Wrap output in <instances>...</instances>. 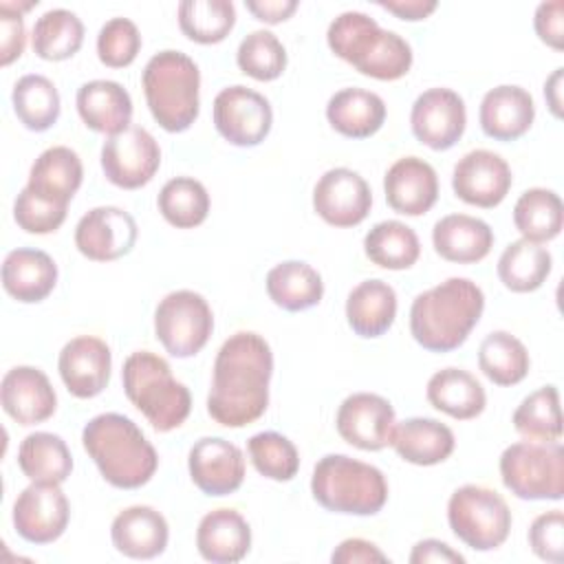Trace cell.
Returning <instances> with one entry per match:
<instances>
[{
    "instance_id": "20",
    "label": "cell",
    "mask_w": 564,
    "mask_h": 564,
    "mask_svg": "<svg viewBox=\"0 0 564 564\" xmlns=\"http://www.w3.org/2000/svg\"><path fill=\"white\" fill-rule=\"evenodd\" d=\"M112 352L108 344L93 335H79L64 344L57 359L66 390L77 399L97 397L110 381Z\"/></svg>"
},
{
    "instance_id": "44",
    "label": "cell",
    "mask_w": 564,
    "mask_h": 564,
    "mask_svg": "<svg viewBox=\"0 0 564 564\" xmlns=\"http://www.w3.org/2000/svg\"><path fill=\"white\" fill-rule=\"evenodd\" d=\"M234 24L236 7L229 0H183L178 4V26L192 42L218 44Z\"/></svg>"
},
{
    "instance_id": "22",
    "label": "cell",
    "mask_w": 564,
    "mask_h": 564,
    "mask_svg": "<svg viewBox=\"0 0 564 564\" xmlns=\"http://www.w3.org/2000/svg\"><path fill=\"white\" fill-rule=\"evenodd\" d=\"M383 192L397 214L421 216L430 212L438 198L436 170L419 156H403L388 167Z\"/></svg>"
},
{
    "instance_id": "12",
    "label": "cell",
    "mask_w": 564,
    "mask_h": 564,
    "mask_svg": "<svg viewBox=\"0 0 564 564\" xmlns=\"http://www.w3.org/2000/svg\"><path fill=\"white\" fill-rule=\"evenodd\" d=\"M273 110L264 95L247 86L223 88L214 99V126L218 134L238 148H253L267 139Z\"/></svg>"
},
{
    "instance_id": "48",
    "label": "cell",
    "mask_w": 564,
    "mask_h": 564,
    "mask_svg": "<svg viewBox=\"0 0 564 564\" xmlns=\"http://www.w3.org/2000/svg\"><path fill=\"white\" fill-rule=\"evenodd\" d=\"M66 207L24 187L13 203V218L26 234H51L66 220Z\"/></svg>"
},
{
    "instance_id": "14",
    "label": "cell",
    "mask_w": 564,
    "mask_h": 564,
    "mask_svg": "<svg viewBox=\"0 0 564 564\" xmlns=\"http://www.w3.org/2000/svg\"><path fill=\"white\" fill-rule=\"evenodd\" d=\"M139 229L134 218L112 205L86 212L75 227L77 251L95 262H112L132 251Z\"/></svg>"
},
{
    "instance_id": "25",
    "label": "cell",
    "mask_w": 564,
    "mask_h": 564,
    "mask_svg": "<svg viewBox=\"0 0 564 564\" xmlns=\"http://www.w3.org/2000/svg\"><path fill=\"white\" fill-rule=\"evenodd\" d=\"M57 284L55 260L40 249L20 247L7 253L2 262L4 291L24 304L42 302Z\"/></svg>"
},
{
    "instance_id": "33",
    "label": "cell",
    "mask_w": 564,
    "mask_h": 564,
    "mask_svg": "<svg viewBox=\"0 0 564 564\" xmlns=\"http://www.w3.org/2000/svg\"><path fill=\"white\" fill-rule=\"evenodd\" d=\"M397 317V293L383 280H364L359 282L346 300V319L348 326L359 337H379L383 335Z\"/></svg>"
},
{
    "instance_id": "7",
    "label": "cell",
    "mask_w": 564,
    "mask_h": 564,
    "mask_svg": "<svg viewBox=\"0 0 564 564\" xmlns=\"http://www.w3.org/2000/svg\"><path fill=\"white\" fill-rule=\"evenodd\" d=\"M311 494L326 511L375 516L388 500V482L375 465L346 454H326L313 469Z\"/></svg>"
},
{
    "instance_id": "45",
    "label": "cell",
    "mask_w": 564,
    "mask_h": 564,
    "mask_svg": "<svg viewBox=\"0 0 564 564\" xmlns=\"http://www.w3.org/2000/svg\"><path fill=\"white\" fill-rule=\"evenodd\" d=\"M238 68L258 79V82H273L286 68V48L271 31H251L238 46L236 53Z\"/></svg>"
},
{
    "instance_id": "32",
    "label": "cell",
    "mask_w": 564,
    "mask_h": 564,
    "mask_svg": "<svg viewBox=\"0 0 564 564\" xmlns=\"http://www.w3.org/2000/svg\"><path fill=\"white\" fill-rule=\"evenodd\" d=\"M425 397L432 408L458 421L476 419L487 405L485 388L463 368H443L434 372L427 381Z\"/></svg>"
},
{
    "instance_id": "34",
    "label": "cell",
    "mask_w": 564,
    "mask_h": 564,
    "mask_svg": "<svg viewBox=\"0 0 564 564\" xmlns=\"http://www.w3.org/2000/svg\"><path fill=\"white\" fill-rule=\"evenodd\" d=\"M267 293L280 308L297 313L319 304L324 282L311 264L302 260H286L267 273Z\"/></svg>"
},
{
    "instance_id": "36",
    "label": "cell",
    "mask_w": 564,
    "mask_h": 564,
    "mask_svg": "<svg viewBox=\"0 0 564 564\" xmlns=\"http://www.w3.org/2000/svg\"><path fill=\"white\" fill-rule=\"evenodd\" d=\"M553 267L546 247L531 240L511 242L498 258V278L513 293H529L544 284Z\"/></svg>"
},
{
    "instance_id": "4",
    "label": "cell",
    "mask_w": 564,
    "mask_h": 564,
    "mask_svg": "<svg viewBox=\"0 0 564 564\" xmlns=\"http://www.w3.org/2000/svg\"><path fill=\"white\" fill-rule=\"evenodd\" d=\"M326 42L337 57L372 79L394 82L408 75L412 66L410 44L361 11L339 13L328 24Z\"/></svg>"
},
{
    "instance_id": "23",
    "label": "cell",
    "mask_w": 564,
    "mask_h": 564,
    "mask_svg": "<svg viewBox=\"0 0 564 564\" xmlns=\"http://www.w3.org/2000/svg\"><path fill=\"white\" fill-rule=\"evenodd\" d=\"M480 128L496 141L520 139L535 119V104L529 90L502 84L485 93L478 110Z\"/></svg>"
},
{
    "instance_id": "51",
    "label": "cell",
    "mask_w": 564,
    "mask_h": 564,
    "mask_svg": "<svg viewBox=\"0 0 564 564\" xmlns=\"http://www.w3.org/2000/svg\"><path fill=\"white\" fill-rule=\"evenodd\" d=\"M2 18H0V64L9 66L13 59H18L24 51V22H22V13L15 11H7L0 9Z\"/></svg>"
},
{
    "instance_id": "26",
    "label": "cell",
    "mask_w": 564,
    "mask_h": 564,
    "mask_svg": "<svg viewBox=\"0 0 564 564\" xmlns=\"http://www.w3.org/2000/svg\"><path fill=\"white\" fill-rule=\"evenodd\" d=\"M196 546L207 562L234 564L249 553L251 529L236 509H214L198 522Z\"/></svg>"
},
{
    "instance_id": "50",
    "label": "cell",
    "mask_w": 564,
    "mask_h": 564,
    "mask_svg": "<svg viewBox=\"0 0 564 564\" xmlns=\"http://www.w3.org/2000/svg\"><path fill=\"white\" fill-rule=\"evenodd\" d=\"M533 26H535L538 37L546 46L562 51L564 48V2L551 0V2L538 4Z\"/></svg>"
},
{
    "instance_id": "30",
    "label": "cell",
    "mask_w": 564,
    "mask_h": 564,
    "mask_svg": "<svg viewBox=\"0 0 564 564\" xmlns=\"http://www.w3.org/2000/svg\"><path fill=\"white\" fill-rule=\"evenodd\" d=\"M82 178L84 167L77 152L66 145H53L33 161L26 187L53 203L68 205L77 194Z\"/></svg>"
},
{
    "instance_id": "2",
    "label": "cell",
    "mask_w": 564,
    "mask_h": 564,
    "mask_svg": "<svg viewBox=\"0 0 564 564\" xmlns=\"http://www.w3.org/2000/svg\"><path fill=\"white\" fill-rule=\"evenodd\" d=\"M485 308L482 289L467 278H449L410 306V333L430 352H449L465 344Z\"/></svg>"
},
{
    "instance_id": "40",
    "label": "cell",
    "mask_w": 564,
    "mask_h": 564,
    "mask_svg": "<svg viewBox=\"0 0 564 564\" xmlns=\"http://www.w3.org/2000/svg\"><path fill=\"white\" fill-rule=\"evenodd\" d=\"M31 44L35 55L42 59H68L84 44V24L68 9H51L35 20Z\"/></svg>"
},
{
    "instance_id": "18",
    "label": "cell",
    "mask_w": 564,
    "mask_h": 564,
    "mask_svg": "<svg viewBox=\"0 0 564 564\" xmlns=\"http://www.w3.org/2000/svg\"><path fill=\"white\" fill-rule=\"evenodd\" d=\"M509 163L491 150H471L452 172L454 194L467 205L491 209L505 200L511 189Z\"/></svg>"
},
{
    "instance_id": "5",
    "label": "cell",
    "mask_w": 564,
    "mask_h": 564,
    "mask_svg": "<svg viewBox=\"0 0 564 564\" xmlns=\"http://www.w3.org/2000/svg\"><path fill=\"white\" fill-rule=\"evenodd\" d=\"M143 93L154 121L167 132L187 130L200 110V70L181 51H161L143 68Z\"/></svg>"
},
{
    "instance_id": "10",
    "label": "cell",
    "mask_w": 564,
    "mask_h": 564,
    "mask_svg": "<svg viewBox=\"0 0 564 564\" xmlns=\"http://www.w3.org/2000/svg\"><path fill=\"white\" fill-rule=\"evenodd\" d=\"M212 330V308L196 291H172L154 311V335L172 357H194L205 348Z\"/></svg>"
},
{
    "instance_id": "39",
    "label": "cell",
    "mask_w": 564,
    "mask_h": 564,
    "mask_svg": "<svg viewBox=\"0 0 564 564\" xmlns=\"http://www.w3.org/2000/svg\"><path fill=\"white\" fill-rule=\"evenodd\" d=\"M478 366L496 386L520 383L531 366L527 346L507 330L489 333L478 348Z\"/></svg>"
},
{
    "instance_id": "38",
    "label": "cell",
    "mask_w": 564,
    "mask_h": 564,
    "mask_svg": "<svg viewBox=\"0 0 564 564\" xmlns=\"http://www.w3.org/2000/svg\"><path fill=\"white\" fill-rule=\"evenodd\" d=\"M364 251L377 267L410 269L421 256V242L412 227L401 220H381L364 238Z\"/></svg>"
},
{
    "instance_id": "43",
    "label": "cell",
    "mask_w": 564,
    "mask_h": 564,
    "mask_svg": "<svg viewBox=\"0 0 564 564\" xmlns=\"http://www.w3.org/2000/svg\"><path fill=\"white\" fill-rule=\"evenodd\" d=\"M156 205L172 227L192 229L207 218L209 194L200 181L192 176H176L161 187Z\"/></svg>"
},
{
    "instance_id": "55",
    "label": "cell",
    "mask_w": 564,
    "mask_h": 564,
    "mask_svg": "<svg viewBox=\"0 0 564 564\" xmlns=\"http://www.w3.org/2000/svg\"><path fill=\"white\" fill-rule=\"evenodd\" d=\"M377 4L381 9L394 13L397 18L408 20V22L425 20L432 11H436V2L434 0H379Z\"/></svg>"
},
{
    "instance_id": "42",
    "label": "cell",
    "mask_w": 564,
    "mask_h": 564,
    "mask_svg": "<svg viewBox=\"0 0 564 564\" xmlns=\"http://www.w3.org/2000/svg\"><path fill=\"white\" fill-rule=\"evenodd\" d=\"M513 427L527 441L551 443L562 436V412H560V392L555 386H542L513 412Z\"/></svg>"
},
{
    "instance_id": "31",
    "label": "cell",
    "mask_w": 564,
    "mask_h": 564,
    "mask_svg": "<svg viewBox=\"0 0 564 564\" xmlns=\"http://www.w3.org/2000/svg\"><path fill=\"white\" fill-rule=\"evenodd\" d=\"M326 119L335 132L348 139H366L383 126L386 104L377 93L344 88L328 99Z\"/></svg>"
},
{
    "instance_id": "37",
    "label": "cell",
    "mask_w": 564,
    "mask_h": 564,
    "mask_svg": "<svg viewBox=\"0 0 564 564\" xmlns=\"http://www.w3.org/2000/svg\"><path fill=\"white\" fill-rule=\"evenodd\" d=\"M513 225L524 240L549 242L560 236L564 225L562 198L546 187L527 189L513 207Z\"/></svg>"
},
{
    "instance_id": "16",
    "label": "cell",
    "mask_w": 564,
    "mask_h": 564,
    "mask_svg": "<svg viewBox=\"0 0 564 564\" xmlns=\"http://www.w3.org/2000/svg\"><path fill=\"white\" fill-rule=\"evenodd\" d=\"M412 134L432 150H449L465 132V101L452 88H430L416 97L410 112Z\"/></svg>"
},
{
    "instance_id": "24",
    "label": "cell",
    "mask_w": 564,
    "mask_h": 564,
    "mask_svg": "<svg viewBox=\"0 0 564 564\" xmlns=\"http://www.w3.org/2000/svg\"><path fill=\"white\" fill-rule=\"evenodd\" d=\"M110 538L119 553L132 560H152L167 546V520L148 505L119 511L110 524Z\"/></svg>"
},
{
    "instance_id": "1",
    "label": "cell",
    "mask_w": 564,
    "mask_h": 564,
    "mask_svg": "<svg viewBox=\"0 0 564 564\" xmlns=\"http://www.w3.org/2000/svg\"><path fill=\"white\" fill-rule=\"evenodd\" d=\"M273 352L267 339L238 330L223 341L214 359L207 394L209 416L225 427H245L258 421L269 405Z\"/></svg>"
},
{
    "instance_id": "3",
    "label": "cell",
    "mask_w": 564,
    "mask_h": 564,
    "mask_svg": "<svg viewBox=\"0 0 564 564\" xmlns=\"http://www.w3.org/2000/svg\"><path fill=\"white\" fill-rule=\"evenodd\" d=\"M82 443L104 480L117 489H139L159 467L156 449L145 434L117 412L93 416L82 430Z\"/></svg>"
},
{
    "instance_id": "49",
    "label": "cell",
    "mask_w": 564,
    "mask_h": 564,
    "mask_svg": "<svg viewBox=\"0 0 564 564\" xmlns=\"http://www.w3.org/2000/svg\"><path fill=\"white\" fill-rule=\"evenodd\" d=\"M531 551L546 562L560 564L564 560V513L551 509L540 513L529 527Z\"/></svg>"
},
{
    "instance_id": "35",
    "label": "cell",
    "mask_w": 564,
    "mask_h": 564,
    "mask_svg": "<svg viewBox=\"0 0 564 564\" xmlns=\"http://www.w3.org/2000/svg\"><path fill=\"white\" fill-rule=\"evenodd\" d=\"M18 465L31 482L62 485L73 471V456L62 436L33 432L20 443Z\"/></svg>"
},
{
    "instance_id": "29",
    "label": "cell",
    "mask_w": 564,
    "mask_h": 564,
    "mask_svg": "<svg viewBox=\"0 0 564 564\" xmlns=\"http://www.w3.org/2000/svg\"><path fill=\"white\" fill-rule=\"evenodd\" d=\"M390 445L403 460L427 467L447 460L456 438L445 423L427 416H412L394 425Z\"/></svg>"
},
{
    "instance_id": "21",
    "label": "cell",
    "mask_w": 564,
    "mask_h": 564,
    "mask_svg": "<svg viewBox=\"0 0 564 564\" xmlns=\"http://www.w3.org/2000/svg\"><path fill=\"white\" fill-rule=\"evenodd\" d=\"M0 403L15 423L37 425L53 416L57 397L48 377L40 368L15 366L2 377Z\"/></svg>"
},
{
    "instance_id": "47",
    "label": "cell",
    "mask_w": 564,
    "mask_h": 564,
    "mask_svg": "<svg viewBox=\"0 0 564 564\" xmlns=\"http://www.w3.org/2000/svg\"><path fill=\"white\" fill-rule=\"evenodd\" d=\"M141 51V33L128 18L108 20L97 35L99 62L110 68L130 66Z\"/></svg>"
},
{
    "instance_id": "27",
    "label": "cell",
    "mask_w": 564,
    "mask_h": 564,
    "mask_svg": "<svg viewBox=\"0 0 564 564\" xmlns=\"http://www.w3.org/2000/svg\"><path fill=\"white\" fill-rule=\"evenodd\" d=\"M82 121L101 134H117L130 128L132 99L128 90L112 79H93L82 84L75 97Z\"/></svg>"
},
{
    "instance_id": "11",
    "label": "cell",
    "mask_w": 564,
    "mask_h": 564,
    "mask_svg": "<svg viewBox=\"0 0 564 564\" xmlns=\"http://www.w3.org/2000/svg\"><path fill=\"white\" fill-rule=\"evenodd\" d=\"M161 165L156 139L141 126L110 134L101 145V170L106 178L123 189L148 185Z\"/></svg>"
},
{
    "instance_id": "15",
    "label": "cell",
    "mask_w": 564,
    "mask_h": 564,
    "mask_svg": "<svg viewBox=\"0 0 564 564\" xmlns=\"http://www.w3.org/2000/svg\"><path fill=\"white\" fill-rule=\"evenodd\" d=\"M335 425L348 445L379 452L390 445L397 419L388 399L372 392H355L341 401Z\"/></svg>"
},
{
    "instance_id": "46",
    "label": "cell",
    "mask_w": 564,
    "mask_h": 564,
    "mask_svg": "<svg viewBox=\"0 0 564 564\" xmlns=\"http://www.w3.org/2000/svg\"><path fill=\"white\" fill-rule=\"evenodd\" d=\"M247 452L258 474L278 482L291 480L300 469L297 447L280 432L253 434L247 441Z\"/></svg>"
},
{
    "instance_id": "52",
    "label": "cell",
    "mask_w": 564,
    "mask_h": 564,
    "mask_svg": "<svg viewBox=\"0 0 564 564\" xmlns=\"http://www.w3.org/2000/svg\"><path fill=\"white\" fill-rule=\"evenodd\" d=\"M333 564H368V562H388V555L381 553L372 542L361 538H348L330 555Z\"/></svg>"
},
{
    "instance_id": "8",
    "label": "cell",
    "mask_w": 564,
    "mask_h": 564,
    "mask_svg": "<svg viewBox=\"0 0 564 564\" xmlns=\"http://www.w3.org/2000/svg\"><path fill=\"white\" fill-rule=\"evenodd\" d=\"M500 478L522 500L564 498V447L560 441H520L500 454Z\"/></svg>"
},
{
    "instance_id": "28",
    "label": "cell",
    "mask_w": 564,
    "mask_h": 564,
    "mask_svg": "<svg viewBox=\"0 0 564 564\" xmlns=\"http://www.w3.org/2000/svg\"><path fill=\"white\" fill-rule=\"evenodd\" d=\"M432 245L443 260L471 264L489 256L494 247V231L476 216L449 214L434 225Z\"/></svg>"
},
{
    "instance_id": "9",
    "label": "cell",
    "mask_w": 564,
    "mask_h": 564,
    "mask_svg": "<svg viewBox=\"0 0 564 564\" xmlns=\"http://www.w3.org/2000/svg\"><path fill=\"white\" fill-rule=\"evenodd\" d=\"M452 533L474 551L498 549L511 531V511L505 498L480 485L458 487L447 502Z\"/></svg>"
},
{
    "instance_id": "54",
    "label": "cell",
    "mask_w": 564,
    "mask_h": 564,
    "mask_svg": "<svg viewBox=\"0 0 564 564\" xmlns=\"http://www.w3.org/2000/svg\"><path fill=\"white\" fill-rule=\"evenodd\" d=\"M245 7L249 13H253L256 20L267 24H278L293 15V11L297 9V2L295 0H247Z\"/></svg>"
},
{
    "instance_id": "53",
    "label": "cell",
    "mask_w": 564,
    "mask_h": 564,
    "mask_svg": "<svg viewBox=\"0 0 564 564\" xmlns=\"http://www.w3.org/2000/svg\"><path fill=\"white\" fill-rule=\"evenodd\" d=\"M463 562L465 557L458 551H454L452 546L434 538L416 542L410 553V564H463Z\"/></svg>"
},
{
    "instance_id": "13",
    "label": "cell",
    "mask_w": 564,
    "mask_h": 564,
    "mask_svg": "<svg viewBox=\"0 0 564 564\" xmlns=\"http://www.w3.org/2000/svg\"><path fill=\"white\" fill-rule=\"evenodd\" d=\"M70 505L55 482H31L13 502V527L31 544H51L68 527Z\"/></svg>"
},
{
    "instance_id": "19",
    "label": "cell",
    "mask_w": 564,
    "mask_h": 564,
    "mask_svg": "<svg viewBox=\"0 0 564 564\" xmlns=\"http://www.w3.org/2000/svg\"><path fill=\"white\" fill-rule=\"evenodd\" d=\"M192 482L207 496H229L245 480L242 449L220 436L196 441L187 456Z\"/></svg>"
},
{
    "instance_id": "6",
    "label": "cell",
    "mask_w": 564,
    "mask_h": 564,
    "mask_svg": "<svg viewBox=\"0 0 564 564\" xmlns=\"http://www.w3.org/2000/svg\"><path fill=\"white\" fill-rule=\"evenodd\" d=\"M128 401L148 419L156 432H170L185 423L192 410V394L185 383L172 377L170 364L150 352H132L121 368Z\"/></svg>"
},
{
    "instance_id": "41",
    "label": "cell",
    "mask_w": 564,
    "mask_h": 564,
    "mask_svg": "<svg viewBox=\"0 0 564 564\" xmlns=\"http://www.w3.org/2000/svg\"><path fill=\"white\" fill-rule=\"evenodd\" d=\"M11 101L20 123L33 132L48 130L59 117V93L44 75L31 73L20 77L13 86Z\"/></svg>"
},
{
    "instance_id": "17",
    "label": "cell",
    "mask_w": 564,
    "mask_h": 564,
    "mask_svg": "<svg viewBox=\"0 0 564 564\" xmlns=\"http://www.w3.org/2000/svg\"><path fill=\"white\" fill-rule=\"evenodd\" d=\"M372 205L370 185L348 167H333L313 189V209L333 227H355L366 220Z\"/></svg>"
},
{
    "instance_id": "56",
    "label": "cell",
    "mask_w": 564,
    "mask_h": 564,
    "mask_svg": "<svg viewBox=\"0 0 564 564\" xmlns=\"http://www.w3.org/2000/svg\"><path fill=\"white\" fill-rule=\"evenodd\" d=\"M562 75L564 68H555L553 75L544 82V99L553 112V117H562Z\"/></svg>"
}]
</instances>
